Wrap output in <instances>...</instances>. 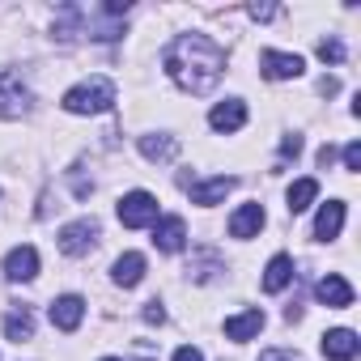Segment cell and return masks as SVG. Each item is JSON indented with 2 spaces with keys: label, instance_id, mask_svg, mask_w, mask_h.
I'll return each mask as SVG.
<instances>
[{
  "label": "cell",
  "instance_id": "obj_11",
  "mask_svg": "<svg viewBox=\"0 0 361 361\" xmlns=\"http://www.w3.org/2000/svg\"><path fill=\"white\" fill-rule=\"evenodd\" d=\"M5 276L9 281H35L39 276V251L35 247H13L5 255Z\"/></svg>",
  "mask_w": 361,
  "mask_h": 361
},
{
  "label": "cell",
  "instance_id": "obj_8",
  "mask_svg": "<svg viewBox=\"0 0 361 361\" xmlns=\"http://www.w3.org/2000/svg\"><path fill=\"white\" fill-rule=\"evenodd\" d=\"M314 298H319L323 306H331V310H344V306H353V285H348L340 272H327V276L314 285Z\"/></svg>",
  "mask_w": 361,
  "mask_h": 361
},
{
  "label": "cell",
  "instance_id": "obj_1",
  "mask_svg": "<svg viewBox=\"0 0 361 361\" xmlns=\"http://www.w3.org/2000/svg\"><path fill=\"white\" fill-rule=\"evenodd\" d=\"M170 81L188 94H209L226 73V51L209 35H178L161 56Z\"/></svg>",
  "mask_w": 361,
  "mask_h": 361
},
{
  "label": "cell",
  "instance_id": "obj_26",
  "mask_svg": "<svg viewBox=\"0 0 361 361\" xmlns=\"http://www.w3.org/2000/svg\"><path fill=\"white\" fill-rule=\"evenodd\" d=\"M281 153H285V157H298V153H302V136H285V140H281Z\"/></svg>",
  "mask_w": 361,
  "mask_h": 361
},
{
  "label": "cell",
  "instance_id": "obj_2",
  "mask_svg": "<svg viewBox=\"0 0 361 361\" xmlns=\"http://www.w3.org/2000/svg\"><path fill=\"white\" fill-rule=\"evenodd\" d=\"M60 106H64L68 115H102V111L115 106V85H111L106 77H90V81L73 85Z\"/></svg>",
  "mask_w": 361,
  "mask_h": 361
},
{
  "label": "cell",
  "instance_id": "obj_4",
  "mask_svg": "<svg viewBox=\"0 0 361 361\" xmlns=\"http://www.w3.org/2000/svg\"><path fill=\"white\" fill-rule=\"evenodd\" d=\"M98 234H102V230H98V221H94V217H81V221H68V226L60 230V238H56V243H60V251H64V255H90V251H94V243H98Z\"/></svg>",
  "mask_w": 361,
  "mask_h": 361
},
{
  "label": "cell",
  "instance_id": "obj_7",
  "mask_svg": "<svg viewBox=\"0 0 361 361\" xmlns=\"http://www.w3.org/2000/svg\"><path fill=\"white\" fill-rule=\"evenodd\" d=\"M259 64H264V77H272V81H293V77L306 73V60L289 56V51H264Z\"/></svg>",
  "mask_w": 361,
  "mask_h": 361
},
{
  "label": "cell",
  "instance_id": "obj_29",
  "mask_svg": "<svg viewBox=\"0 0 361 361\" xmlns=\"http://www.w3.org/2000/svg\"><path fill=\"white\" fill-rule=\"evenodd\" d=\"M102 361H119V357H102Z\"/></svg>",
  "mask_w": 361,
  "mask_h": 361
},
{
  "label": "cell",
  "instance_id": "obj_17",
  "mask_svg": "<svg viewBox=\"0 0 361 361\" xmlns=\"http://www.w3.org/2000/svg\"><path fill=\"white\" fill-rule=\"evenodd\" d=\"M115 285H123V289H132V285H140L145 281V255L140 251H128V255H119L115 259Z\"/></svg>",
  "mask_w": 361,
  "mask_h": 361
},
{
  "label": "cell",
  "instance_id": "obj_21",
  "mask_svg": "<svg viewBox=\"0 0 361 361\" xmlns=\"http://www.w3.org/2000/svg\"><path fill=\"white\" fill-rule=\"evenodd\" d=\"M5 336L13 340V344H22V340H30L35 336V319H30V310L22 306V310H13L9 319H5Z\"/></svg>",
  "mask_w": 361,
  "mask_h": 361
},
{
  "label": "cell",
  "instance_id": "obj_27",
  "mask_svg": "<svg viewBox=\"0 0 361 361\" xmlns=\"http://www.w3.org/2000/svg\"><path fill=\"white\" fill-rule=\"evenodd\" d=\"M174 361H204V353H200V348H192V344H183V348L174 353Z\"/></svg>",
  "mask_w": 361,
  "mask_h": 361
},
{
  "label": "cell",
  "instance_id": "obj_12",
  "mask_svg": "<svg viewBox=\"0 0 361 361\" xmlns=\"http://www.w3.org/2000/svg\"><path fill=\"white\" fill-rule=\"evenodd\" d=\"M340 230H344V200H327L314 217V238L331 243V238H340Z\"/></svg>",
  "mask_w": 361,
  "mask_h": 361
},
{
  "label": "cell",
  "instance_id": "obj_14",
  "mask_svg": "<svg viewBox=\"0 0 361 361\" xmlns=\"http://www.w3.org/2000/svg\"><path fill=\"white\" fill-rule=\"evenodd\" d=\"M188 192H192V204H204V209H209V204H221V200L234 192V178H230V174H221V178H204V183H192Z\"/></svg>",
  "mask_w": 361,
  "mask_h": 361
},
{
  "label": "cell",
  "instance_id": "obj_13",
  "mask_svg": "<svg viewBox=\"0 0 361 361\" xmlns=\"http://www.w3.org/2000/svg\"><path fill=\"white\" fill-rule=\"evenodd\" d=\"M323 357H327V361H353V357H357V331L331 327V331L323 336Z\"/></svg>",
  "mask_w": 361,
  "mask_h": 361
},
{
  "label": "cell",
  "instance_id": "obj_22",
  "mask_svg": "<svg viewBox=\"0 0 361 361\" xmlns=\"http://www.w3.org/2000/svg\"><path fill=\"white\" fill-rule=\"evenodd\" d=\"M319 60H323V64H340V60H344V43H340V39H323V43H319Z\"/></svg>",
  "mask_w": 361,
  "mask_h": 361
},
{
  "label": "cell",
  "instance_id": "obj_6",
  "mask_svg": "<svg viewBox=\"0 0 361 361\" xmlns=\"http://www.w3.org/2000/svg\"><path fill=\"white\" fill-rule=\"evenodd\" d=\"M153 247L166 251V255L183 251V247H188V226H183V217H161V221H153Z\"/></svg>",
  "mask_w": 361,
  "mask_h": 361
},
{
  "label": "cell",
  "instance_id": "obj_16",
  "mask_svg": "<svg viewBox=\"0 0 361 361\" xmlns=\"http://www.w3.org/2000/svg\"><path fill=\"white\" fill-rule=\"evenodd\" d=\"M259 230H264V209L259 204H243L230 217V238H255Z\"/></svg>",
  "mask_w": 361,
  "mask_h": 361
},
{
  "label": "cell",
  "instance_id": "obj_10",
  "mask_svg": "<svg viewBox=\"0 0 361 361\" xmlns=\"http://www.w3.org/2000/svg\"><path fill=\"white\" fill-rule=\"evenodd\" d=\"M51 323L60 327V331H77L81 327V319H85V302L77 298V293H64V298H56L51 302Z\"/></svg>",
  "mask_w": 361,
  "mask_h": 361
},
{
  "label": "cell",
  "instance_id": "obj_9",
  "mask_svg": "<svg viewBox=\"0 0 361 361\" xmlns=\"http://www.w3.org/2000/svg\"><path fill=\"white\" fill-rule=\"evenodd\" d=\"M243 123H247V102H238V98H226V102H217L209 111V128L213 132H238Z\"/></svg>",
  "mask_w": 361,
  "mask_h": 361
},
{
  "label": "cell",
  "instance_id": "obj_19",
  "mask_svg": "<svg viewBox=\"0 0 361 361\" xmlns=\"http://www.w3.org/2000/svg\"><path fill=\"white\" fill-rule=\"evenodd\" d=\"M289 281H293V259H289V255H272L268 268H264V289H268V293H281Z\"/></svg>",
  "mask_w": 361,
  "mask_h": 361
},
{
  "label": "cell",
  "instance_id": "obj_25",
  "mask_svg": "<svg viewBox=\"0 0 361 361\" xmlns=\"http://www.w3.org/2000/svg\"><path fill=\"white\" fill-rule=\"evenodd\" d=\"M259 361H302V357H298V353H289V348H268Z\"/></svg>",
  "mask_w": 361,
  "mask_h": 361
},
{
  "label": "cell",
  "instance_id": "obj_24",
  "mask_svg": "<svg viewBox=\"0 0 361 361\" xmlns=\"http://www.w3.org/2000/svg\"><path fill=\"white\" fill-rule=\"evenodd\" d=\"M145 323H166V306L161 302H149L145 306Z\"/></svg>",
  "mask_w": 361,
  "mask_h": 361
},
{
  "label": "cell",
  "instance_id": "obj_18",
  "mask_svg": "<svg viewBox=\"0 0 361 361\" xmlns=\"http://www.w3.org/2000/svg\"><path fill=\"white\" fill-rule=\"evenodd\" d=\"M136 145H140V153H145L149 161H170V157L178 153V140H174V136H166V132H153V136H140Z\"/></svg>",
  "mask_w": 361,
  "mask_h": 361
},
{
  "label": "cell",
  "instance_id": "obj_23",
  "mask_svg": "<svg viewBox=\"0 0 361 361\" xmlns=\"http://www.w3.org/2000/svg\"><path fill=\"white\" fill-rule=\"evenodd\" d=\"M344 170H361V145L357 140L344 145Z\"/></svg>",
  "mask_w": 361,
  "mask_h": 361
},
{
  "label": "cell",
  "instance_id": "obj_28",
  "mask_svg": "<svg viewBox=\"0 0 361 361\" xmlns=\"http://www.w3.org/2000/svg\"><path fill=\"white\" fill-rule=\"evenodd\" d=\"M251 18L255 22H268V18H276V9L272 5H251Z\"/></svg>",
  "mask_w": 361,
  "mask_h": 361
},
{
  "label": "cell",
  "instance_id": "obj_15",
  "mask_svg": "<svg viewBox=\"0 0 361 361\" xmlns=\"http://www.w3.org/2000/svg\"><path fill=\"white\" fill-rule=\"evenodd\" d=\"M259 331H264V310H259V306L226 319V336H230V340H238V344H243V340H251V336H259Z\"/></svg>",
  "mask_w": 361,
  "mask_h": 361
},
{
  "label": "cell",
  "instance_id": "obj_3",
  "mask_svg": "<svg viewBox=\"0 0 361 361\" xmlns=\"http://www.w3.org/2000/svg\"><path fill=\"white\" fill-rule=\"evenodd\" d=\"M26 111H30V85L13 68H0V119H18Z\"/></svg>",
  "mask_w": 361,
  "mask_h": 361
},
{
  "label": "cell",
  "instance_id": "obj_20",
  "mask_svg": "<svg viewBox=\"0 0 361 361\" xmlns=\"http://www.w3.org/2000/svg\"><path fill=\"white\" fill-rule=\"evenodd\" d=\"M319 196V178H298V183L289 188V213H306Z\"/></svg>",
  "mask_w": 361,
  "mask_h": 361
},
{
  "label": "cell",
  "instance_id": "obj_5",
  "mask_svg": "<svg viewBox=\"0 0 361 361\" xmlns=\"http://www.w3.org/2000/svg\"><path fill=\"white\" fill-rule=\"evenodd\" d=\"M119 221H123L128 230L153 226V221H157V200H153L149 192H128V196L119 200Z\"/></svg>",
  "mask_w": 361,
  "mask_h": 361
}]
</instances>
